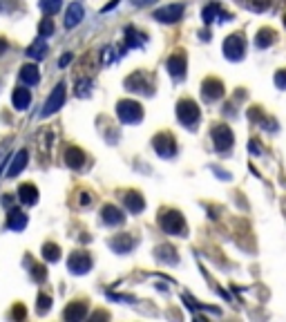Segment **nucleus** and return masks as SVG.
<instances>
[{"label": "nucleus", "mask_w": 286, "mask_h": 322, "mask_svg": "<svg viewBox=\"0 0 286 322\" xmlns=\"http://www.w3.org/2000/svg\"><path fill=\"white\" fill-rule=\"evenodd\" d=\"M123 85L128 92H137V94H143V96H152L154 94V83H152L150 74L145 70H139L134 74H130L123 80Z\"/></svg>", "instance_id": "obj_1"}, {"label": "nucleus", "mask_w": 286, "mask_h": 322, "mask_svg": "<svg viewBox=\"0 0 286 322\" xmlns=\"http://www.w3.org/2000/svg\"><path fill=\"white\" fill-rule=\"evenodd\" d=\"M159 226L163 228V233L168 235H183L186 233V219L179 210L174 208H165L159 215Z\"/></svg>", "instance_id": "obj_2"}, {"label": "nucleus", "mask_w": 286, "mask_h": 322, "mask_svg": "<svg viewBox=\"0 0 286 322\" xmlns=\"http://www.w3.org/2000/svg\"><path fill=\"white\" fill-rule=\"evenodd\" d=\"M116 114H119L121 123L137 125L143 119V107H141V103L132 101V98H123V101L116 103Z\"/></svg>", "instance_id": "obj_3"}, {"label": "nucleus", "mask_w": 286, "mask_h": 322, "mask_svg": "<svg viewBox=\"0 0 286 322\" xmlns=\"http://www.w3.org/2000/svg\"><path fill=\"white\" fill-rule=\"evenodd\" d=\"M199 116H201V112H199V105H197L192 98H181V101L177 103V119H179V123H183L188 128H195L197 123H199Z\"/></svg>", "instance_id": "obj_4"}, {"label": "nucleus", "mask_w": 286, "mask_h": 322, "mask_svg": "<svg viewBox=\"0 0 286 322\" xmlns=\"http://www.w3.org/2000/svg\"><path fill=\"white\" fill-rule=\"evenodd\" d=\"M221 52H223V56H226L228 61H232V63L241 61V58H244V54H246V38H244V34H230L226 40H223Z\"/></svg>", "instance_id": "obj_5"}, {"label": "nucleus", "mask_w": 286, "mask_h": 322, "mask_svg": "<svg viewBox=\"0 0 286 322\" xmlns=\"http://www.w3.org/2000/svg\"><path fill=\"white\" fill-rule=\"evenodd\" d=\"M65 96H67V87H65V83H58L56 87L52 89L49 98L45 101L43 110H40V119H47V116L56 114V112L63 107V103H65Z\"/></svg>", "instance_id": "obj_6"}, {"label": "nucleus", "mask_w": 286, "mask_h": 322, "mask_svg": "<svg viewBox=\"0 0 286 322\" xmlns=\"http://www.w3.org/2000/svg\"><path fill=\"white\" fill-rule=\"evenodd\" d=\"M152 148L156 150V155L163 157V159H172L177 155V141H174L172 134L168 132H159L152 139Z\"/></svg>", "instance_id": "obj_7"}, {"label": "nucleus", "mask_w": 286, "mask_h": 322, "mask_svg": "<svg viewBox=\"0 0 286 322\" xmlns=\"http://www.w3.org/2000/svg\"><path fill=\"white\" fill-rule=\"evenodd\" d=\"M213 143H214V150L217 152H228L235 143V134L228 125H214L213 128Z\"/></svg>", "instance_id": "obj_8"}, {"label": "nucleus", "mask_w": 286, "mask_h": 322, "mask_svg": "<svg viewBox=\"0 0 286 322\" xmlns=\"http://www.w3.org/2000/svg\"><path fill=\"white\" fill-rule=\"evenodd\" d=\"M67 268H70V273H74V275H85V273H89V268H92V257H89V253H85V250H74V253L70 255V259H67Z\"/></svg>", "instance_id": "obj_9"}, {"label": "nucleus", "mask_w": 286, "mask_h": 322, "mask_svg": "<svg viewBox=\"0 0 286 322\" xmlns=\"http://www.w3.org/2000/svg\"><path fill=\"white\" fill-rule=\"evenodd\" d=\"M223 94H226V87H223V83L219 79H206L201 83V98L206 103L219 101V98H223Z\"/></svg>", "instance_id": "obj_10"}, {"label": "nucleus", "mask_w": 286, "mask_h": 322, "mask_svg": "<svg viewBox=\"0 0 286 322\" xmlns=\"http://www.w3.org/2000/svg\"><path fill=\"white\" fill-rule=\"evenodd\" d=\"M154 20L159 22H165V25H170V22H179L183 18V4L181 2H174V4H165V7L156 9L154 13Z\"/></svg>", "instance_id": "obj_11"}, {"label": "nucleus", "mask_w": 286, "mask_h": 322, "mask_svg": "<svg viewBox=\"0 0 286 322\" xmlns=\"http://www.w3.org/2000/svg\"><path fill=\"white\" fill-rule=\"evenodd\" d=\"M165 67H168V74L172 76L174 80H181L186 76V56L183 52H174L172 56L165 61Z\"/></svg>", "instance_id": "obj_12"}, {"label": "nucleus", "mask_w": 286, "mask_h": 322, "mask_svg": "<svg viewBox=\"0 0 286 322\" xmlns=\"http://www.w3.org/2000/svg\"><path fill=\"white\" fill-rule=\"evenodd\" d=\"M63 318H65L67 322H80L83 318H87V304H85L83 300H74V302H70L65 307Z\"/></svg>", "instance_id": "obj_13"}, {"label": "nucleus", "mask_w": 286, "mask_h": 322, "mask_svg": "<svg viewBox=\"0 0 286 322\" xmlns=\"http://www.w3.org/2000/svg\"><path fill=\"white\" fill-rule=\"evenodd\" d=\"M110 248L114 250V253H119V255H125V253H130L132 250V246H134V240H132V235L130 233H119V235H114V237H110Z\"/></svg>", "instance_id": "obj_14"}, {"label": "nucleus", "mask_w": 286, "mask_h": 322, "mask_svg": "<svg viewBox=\"0 0 286 322\" xmlns=\"http://www.w3.org/2000/svg\"><path fill=\"white\" fill-rule=\"evenodd\" d=\"M145 43H147V36L143 31H139L132 25L125 27V49H141Z\"/></svg>", "instance_id": "obj_15"}, {"label": "nucleus", "mask_w": 286, "mask_h": 322, "mask_svg": "<svg viewBox=\"0 0 286 322\" xmlns=\"http://www.w3.org/2000/svg\"><path fill=\"white\" fill-rule=\"evenodd\" d=\"M101 219L107 226H121V224L125 222V215H123V210L116 208L114 204H107V206H103V210H101Z\"/></svg>", "instance_id": "obj_16"}, {"label": "nucleus", "mask_w": 286, "mask_h": 322, "mask_svg": "<svg viewBox=\"0 0 286 322\" xmlns=\"http://www.w3.org/2000/svg\"><path fill=\"white\" fill-rule=\"evenodd\" d=\"M83 16H85L83 4H80V2H72L70 7H67V11H65V27H67V29H74L76 25H80Z\"/></svg>", "instance_id": "obj_17"}, {"label": "nucleus", "mask_w": 286, "mask_h": 322, "mask_svg": "<svg viewBox=\"0 0 286 322\" xmlns=\"http://www.w3.org/2000/svg\"><path fill=\"white\" fill-rule=\"evenodd\" d=\"M27 161H29V152H27V150H18L16 157L11 159V163H9V168H7V177H11V179L18 177V174L25 170Z\"/></svg>", "instance_id": "obj_18"}, {"label": "nucleus", "mask_w": 286, "mask_h": 322, "mask_svg": "<svg viewBox=\"0 0 286 322\" xmlns=\"http://www.w3.org/2000/svg\"><path fill=\"white\" fill-rule=\"evenodd\" d=\"M38 188L34 186V183H20L18 186V199L22 201L25 206H34L36 201H38Z\"/></svg>", "instance_id": "obj_19"}, {"label": "nucleus", "mask_w": 286, "mask_h": 322, "mask_svg": "<svg viewBox=\"0 0 286 322\" xmlns=\"http://www.w3.org/2000/svg\"><path fill=\"white\" fill-rule=\"evenodd\" d=\"M65 163L70 165L72 170H80L83 168V163H85V152L80 150V148H76V146L67 148L65 150Z\"/></svg>", "instance_id": "obj_20"}, {"label": "nucleus", "mask_w": 286, "mask_h": 322, "mask_svg": "<svg viewBox=\"0 0 286 322\" xmlns=\"http://www.w3.org/2000/svg\"><path fill=\"white\" fill-rule=\"evenodd\" d=\"M7 228L9 231H22V228L27 226V215L22 213V210H18V208H13V210H9L7 213Z\"/></svg>", "instance_id": "obj_21"}, {"label": "nucleus", "mask_w": 286, "mask_h": 322, "mask_svg": "<svg viewBox=\"0 0 286 322\" xmlns=\"http://www.w3.org/2000/svg\"><path fill=\"white\" fill-rule=\"evenodd\" d=\"M123 201H125V206H128V210H130V213H134V215L143 213V208H145V201H143L141 192H134V190L125 192Z\"/></svg>", "instance_id": "obj_22"}, {"label": "nucleus", "mask_w": 286, "mask_h": 322, "mask_svg": "<svg viewBox=\"0 0 286 322\" xmlns=\"http://www.w3.org/2000/svg\"><path fill=\"white\" fill-rule=\"evenodd\" d=\"M275 40H277L275 31H273L271 27H262V29L257 31V36H255V47H257V49H266V47H271Z\"/></svg>", "instance_id": "obj_23"}, {"label": "nucleus", "mask_w": 286, "mask_h": 322, "mask_svg": "<svg viewBox=\"0 0 286 322\" xmlns=\"http://www.w3.org/2000/svg\"><path fill=\"white\" fill-rule=\"evenodd\" d=\"M18 76H20V80L27 85V87H34V85H38V80H40V72L36 65H22Z\"/></svg>", "instance_id": "obj_24"}, {"label": "nucleus", "mask_w": 286, "mask_h": 322, "mask_svg": "<svg viewBox=\"0 0 286 322\" xmlns=\"http://www.w3.org/2000/svg\"><path fill=\"white\" fill-rule=\"evenodd\" d=\"M11 101H13V107L16 110H27L31 103V92L27 87H16L11 94Z\"/></svg>", "instance_id": "obj_25"}, {"label": "nucleus", "mask_w": 286, "mask_h": 322, "mask_svg": "<svg viewBox=\"0 0 286 322\" xmlns=\"http://www.w3.org/2000/svg\"><path fill=\"white\" fill-rule=\"evenodd\" d=\"M47 52H49V47H47V43H45V38H38V40H34V43L27 47V56L29 58H34V61H43L45 56H47Z\"/></svg>", "instance_id": "obj_26"}, {"label": "nucleus", "mask_w": 286, "mask_h": 322, "mask_svg": "<svg viewBox=\"0 0 286 322\" xmlns=\"http://www.w3.org/2000/svg\"><path fill=\"white\" fill-rule=\"evenodd\" d=\"M154 257L159 259V262H163V264H177L179 262V255H177V250H174L172 246H156Z\"/></svg>", "instance_id": "obj_27"}, {"label": "nucleus", "mask_w": 286, "mask_h": 322, "mask_svg": "<svg viewBox=\"0 0 286 322\" xmlns=\"http://www.w3.org/2000/svg\"><path fill=\"white\" fill-rule=\"evenodd\" d=\"M221 11H223V9H221V4H219V2H210V4H206L204 11H201V20H204L206 25H210L214 18H219V13H221Z\"/></svg>", "instance_id": "obj_28"}, {"label": "nucleus", "mask_w": 286, "mask_h": 322, "mask_svg": "<svg viewBox=\"0 0 286 322\" xmlns=\"http://www.w3.org/2000/svg\"><path fill=\"white\" fill-rule=\"evenodd\" d=\"M43 257H45V262H58V259H61V246L54 244V242H45Z\"/></svg>", "instance_id": "obj_29"}, {"label": "nucleus", "mask_w": 286, "mask_h": 322, "mask_svg": "<svg viewBox=\"0 0 286 322\" xmlns=\"http://www.w3.org/2000/svg\"><path fill=\"white\" fill-rule=\"evenodd\" d=\"M92 87H94V80L92 79H78L76 80V96L78 98H87L92 94Z\"/></svg>", "instance_id": "obj_30"}, {"label": "nucleus", "mask_w": 286, "mask_h": 322, "mask_svg": "<svg viewBox=\"0 0 286 322\" xmlns=\"http://www.w3.org/2000/svg\"><path fill=\"white\" fill-rule=\"evenodd\" d=\"M25 262L29 264V275L34 277L36 282H45V277H47V271H45V266H43V264H36V262H31V257H27Z\"/></svg>", "instance_id": "obj_31"}, {"label": "nucleus", "mask_w": 286, "mask_h": 322, "mask_svg": "<svg viewBox=\"0 0 286 322\" xmlns=\"http://www.w3.org/2000/svg\"><path fill=\"white\" fill-rule=\"evenodd\" d=\"M241 4H244L246 9H250V11L259 13V11H266L268 9V0H239Z\"/></svg>", "instance_id": "obj_32"}, {"label": "nucleus", "mask_w": 286, "mask_h": 322, "mask_svg": "<svg viewBox=\"0 0 286 322\" xmlns=\"http://www.w3.org/2000/svg\"><path fill=\"white\" fill-rule=\"evenodd\" d=\"M38 4H40L45 16H52V13H56L58 9H61V0H40Z\"/></svg>", "instance_id": "obj_33"}, {"label": "nucleus", "mask_w": 286, "mask_h": 322, "mask_svg": "<svg viewBox=\"0 0 286 322\" xmlns=\"http://www.w3.org/2000/svg\"><path fill=\"white\" fill-rule=\"evenodd\" d=\"M49 309H52V298L49 295H38V307H36V311H38V316H43V313H47Z\"/></svg>", "instance_id": "obj_34"}, {"label": "nucleus", "mask_w": 286, "mask_h": 322, "mask_svg": "<svg viewBox=\"0 0 286 322\" xmlns=\"http://www.w3.org/2000/svg\"><path fill=\"white\" fill-rule=\"evenodd\" d=\"M20 7V0H0V13H13Z\"/></svg>", "instance_id": "obj_35"}, {"label": "nucleus", "mask_w": 286, "mask_h": 322, "mask_svg": "<svg viewBox=\"0 0 286 322\" xmlns=\"http://www.w3.org/2000/svg\"><path fill=\"white\" fill-rule=\"evenodd\" d=\"M38 34L40 36H52L54 34V22H52V18H45V20H40V25H38Z\"/></svg>", "instance_id": "obj_36"}, {"label": "nucleus", "mask_w": 286, "mask_h": 322, "mask_svg": "<svg viewBox=\"0 0 286 322\" xmlns=\"http://www.w3.org/2000/svg\"><path fill=\"white\" fill-rule=\"evenodd\" d=\"M275 85H277V89H286V70H277L275 72Z\"/></svg>", "instance_id": "obj_37"}, {"label": "nucleus", "mask_w": 286, "mask_h": 322, "mask_svg": "<svg viewBox=\"0 0 286 322\" xmlns=\"http://www.w3.org/2000/svg\"><path fill=\"white\" fill-rule=\"evenodd\" d=\"M248 150L253 152L255 157H257V155H262V146H257V141H255V139H253V141L248 143Z\"/></svg>", "instance_id": "obj_38"}, {"label": "nucleus", "mask_w": 286, "mask_h": 322, "mask_svg": "<svg viewBox=\"0 0 286 322\" xmlns=\"http://www.w3.org/2000/svg\"><path fill=\"white\" fill-rule=\"evenodd\" d=\"M156 0H132L134 7H150V4H154Z\"/></svg>", "instance_id": "obj_39"}, {"label": "nucleus", "mask_w": 286, "mask_h": 322, "mask_svg": "<svg viewBox=\"0 0 286 322\" xmlns=\"http://www.w3.org/2000/svg\"><path fill=\"white\" fill-rule=\"evenodd\" d=\"M70 61H72V54L61 56V58H58V67H67V65H70Z\"/></svg>", "instance_id": "obj_40"}, {"label": "nucleus", "mask_w": 286, "mask_h": 322, "mask_svg": "<svg viewBox=\"0 0 286 322\" xmlns=\"http://www.w3.org/2000/svg\"><path fill=\"white\" fill-rule=\"evenodd\" d=\"M7 49H9V43H7L4 38H0V56H2V54L7 52Z\"/></svg>", "instance_id": "obj_41"}, {"label": "nucleus", "mask_w": 286, "mask_h": 322, "mask_svg": "<svg viewBox=\"0 0 286 322\" xmlns=\"http://www.w3.org/2000/svg\"><path fill=\"white\" fill-rule=\"evenodd\" d=\"M213 170H214V172L219 174V177L223 179V181H228V179H230V172H221V170H219V168H213Z\"/></svg>", "instance_id": "obj_42"}, {"label": "nucleus", "mask_w": 286, "mask_h": 322, "mask_svg": "<svg viewBox=\"0 0 286 322\" xmlns=\"http://www.w3.org/2000/svg\"><path fill=\"white\" fill-rule=\"evenodd\" d=\"M22 316H25V311H22V307H20V304H18V307H16V311H13V318H18V320H20Z\"/></svg>", "instance_id": "obj_43"}, {"label": "nucleus", "mask_w": 286, "mask_h": 322, "mask_svg": "<svg viewBox=\"0 0 286 322\" xmlns=\"http://www.w3.org/2000/svg\"><path fill=\"white\" fill-rule=\"evenodd\" d=\"M11 201H13V195H2V206L11 204Z\"/></svg>", "instance_id": "obj_44"}, {"label": "nucleus", "mask_w": 286, "mask_h": 322, "mask_svg": "<svg viewBox=\"0 0 286 322\" xmlns=\"http://www.w3.org/2000/svg\"><path fill=\"white\" fill-rule=\"evenodd\" d=\"M80 204H89V192H83V199H80Z\"/></svg>", "instance_id": "obj_45"}, {"label": "nucleus", "mask_w": 286, "mask_h": 322, "mask_svg": "<svg viewBox=\"0 0 286 322\" xmlns=\"http://www.w3.org/2000/svg\"><path fill=\"white\" fill-rule=\"evenodd\" d=\"M284 27H286V13H284Z\"/></svg>", "instance_id": "obj_46"}]
</instances>
